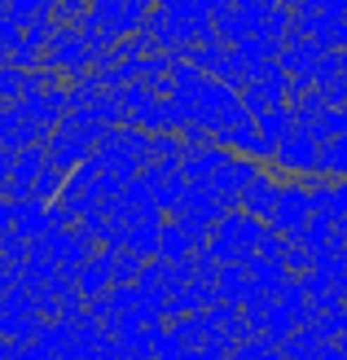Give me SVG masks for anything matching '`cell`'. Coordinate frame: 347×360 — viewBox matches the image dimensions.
Here are the masks:
<instances>
[{
	"mask_svg": "<svg viewBox=\"0 0 347 360\" xmlns=\"http://www.w3.org/2000/svg\"><path fill=\"white\" fill-rule=\"evenodd\" d=\"M44 62H49V66H66L70 75H80V70L93 62V53L84 49V40H80V31H75V27H62V31H53V35H49Z\"/></svg>",
	"mask_w": 347,
	"mask_h": 360,
	"instance_id": "6da1fadb",
	"label": "cell"
},
{
	"mask_svg": "<svg viewBox=\"0 0 347 360\" xmlns=\"http://www.w3.org/2000/svg\"><path fill=\"white\" fill-rule=\"evenodd\" d=\"M277 163H286V167H295V172H303V167H317V141L308 136V132H290V136H282V146H277Z\"/></svg>",
	"mask_w": 347,
	"mask_h": 360,
	"instance_id": "7a4b0ae2",
	"label": "cell"
},
{
	"mask_svg": "<svg viewBox=\"0 0 347 360\" xmlns=\"http://www.w3.org/2000/svg\"><path fill=\"white\" fill-rule=\"evenodd\" d=\"M277 198H282V189H277V185H268V176H264V172H255V176L246 180V189H242L246 211H251V215H268V220H272V207H277Z\"/></svg>",
	"mask_w": 347,
	"mask_h": 360,
	"instance_id": "3957f363",
	"label": "cell"
},
{
	"mask_svg": "<svg viewBox=\"0 0 347 360\" xmlns=\"http://www.w3.org/2000/svg\"><path fill=\"white\" fill-rule=\"evenodd\" d=\"M80 290H84L88 303H93L97 295L111 290V255H93V259H84V268H80Z\"/></svg>",
	"mask_w": 347,
	"mask_h": 360,
	"instance_id": "277c9868",
	"label": "cell"
},
{
	"mask_svg": "<svg viewBox=\"0 0 347 360\" xmlns=\"http://www.w3.org/2000/svg\"><path fill=\"white\" fill-rule=\"evenodd\" d=\"M158 250H163V255H168V264H180V259H189V250H194V242L185 238V233H180V224H168V229H163L158 233Z\"/></svg>",
	"mask_w": 347,
	"mask_h": 360,
	"instance_id": "5b68a950",
	"label": "cell"
},
{
	"mask_svg": "<svg viewBox=\"0 0 347 360\" xmlns=\"http://www.w3.org/2000/svg\"><path fill=\"white\" fill-rule=\"evenodd\" d=\"M141 255H111V285H127V281H137V273H141Z\"/></svg>",
	"mask_w": 347,
	"mask_h": 360,
	"instance_id": "8992f818",
	"label": "cell"
},
{
	"mask_svg": "<svg viewBox=\"0 0 347 360\" xmlns=\"http://www.w3.org/2000/svg\"><path fill=\"white\" fill-rule=\"evenodd\" d=\"M317 167H325V172H347V136L343 141H325V150H317Z\"/></svg>",
	"mask_w": 347,
	"mask_h": 360,
	"instance_id": "52a82bcc",
	"label": "cell"
}]
</instances>
